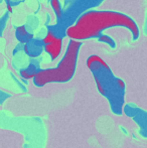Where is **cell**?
I'll return each instance as SVG.
<instances>
[{"mask_svg": "<svg viewBox=\"0 0 147 148\" xmlns=\"http://www.w3.org/2000/svg\"><path fill=\"white\" fill-rule=\"evenodd\" d=\"M51 5L55 11V15H57V19L61 20L62 16H63V8L59 3V0H51Z\"/></svg>", "mask_w": 147, "mask_h": 148, "instance_id": "8", "label": "cell"}, {"mask_svg": "<svg viewBox=\"0 0 147 148\" xmlns=\"http://www.w3.org/2000/svg\"><path fill=\"white\" fill-rule=\"evenodd\" d=\"M83 42L80 40L71 39L68 45L65 56L53 69L37 71L34 77V84L36 87H43L51 83H66L74 77L77 69L79 51Z\"/></svg>", "mask_w": 147, "mask_h": 148, "instance_id": "3", "label": "cell"}, {"mask_svg": "<svg viewBox=\"0 0 147 148\" xmlns=\"http://www.w3.org/2000/svg\"><path fill=\"white\" fill-rule=\"evenodd\" d=\"M112 27H124L131 32L133 39L139 37L136 22L121 12L91 10L83 13L74 24L67 28L66 34L75 40H86L101 35L104 30Z\"/></svg>", "mask_w": 147, "mask_h": 148, "instance_id": "1", "label": "cell"}, {"mask_svg": "<svg viewBox=\"0 0 147 148\" xmlns=\"http://www.w3.org/2000/svg\"><path fill=\"white\" fill-rule=\"evenodd\" d=\"M43 49L51 56V60H55L59 56L63 49V38L55 31H49L43 38Z\"/></svg>", "mask_w": 147, "mask_h": 148, "instance_id": "4", "label": "cell"}, {"mask_svg": "<svg viewBox=\"0 0 147 148\" xmlns=\"http://www.w3.org/2000/svg\"><path fill=\"white\" fill-rule=\"evenodd\" d=\"M98 39H99V41H101V42L107 43V45H110L111 47H116V43H115V41H114V39L111 38L110 36H108V35H106V34L99 35Z\"/></svg>", "mask_w": 147, "mask_h": 148, "instance_id": "9", "label": "cell"}, {"mask_svg": "<svg viewBox=\"0 0 147 148\" xmlns=\"http://www.w3.org/2000/svg\"><path fill=\"white\" fill-rule=\"evenodd\" d=\"M36 73H37V71H36V66H34V64H30L27 69H24V70H22L21 72H20V74H21V76L23 77V78L31 79V78H34V77L36 76Z\"/></svg>", "mask_w": 147, "mask_h": 148, "instance_id": "7", "label": "cell"}, {"mask_svg": "<svg viewBox=\"0 0 147 148\" xmlns=\"http://www.w3.org/2000/svg\"><path fill=\"white\" fill-rule=\"evenodd\" d=\"M16 38L21 43H25V42H27L29 39L34 38V36H32L31 33L27 32L26 26L22 25V26H19V27L16 29Z\"/></svg>", "mask_w": 147, "mask_h": 148, "instance_id": "6", "label": "cell"}, {"mask_svg": "<svg viewBox=\"0 0 147 148\" xmlns=\"http://www.w3.org/2000/svg\"><path fill=\"white\" fill-rule=\"evenodd\" d=\"M87 66L93 73L99 92L110 102L112 111L116 114H120L124 103V82L114 76L106 62L99 56L89 57L87 60Z\"/></svg>", "mask_w": 147, "mask_h": 148, "instance_id": "2", "label": "cell"}, {"mask_svg": "<svg viewBox=\"0 0 147 148\" xmlns=\"http://www.w3.org/2000/svg\"><path fill=\"white\" fill-rule=\"evenodd\" d=\"M43 51V42L39 39L31 38L24 43V51L30 58H37Z\"/></svg>", "mask_w": 147, "mask_h": 148, "instance_id": "5", "label": "cell"}]
</instances>
